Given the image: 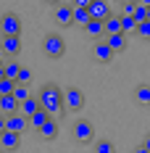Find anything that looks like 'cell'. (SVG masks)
<instances>
[{
  "label": "cell",
  "mask_w": 150,
  "mask_h": 153,
  "mask_svg": "<svg viewBox=\"0 0 150 153\" xmlns=\"http://www.w3.org/2000/svg\"><path fill=\"white\" fill-rule=\"evenodd\" d=\"M40 106L45 108L53 119H55L58 114L63 116L66 100H63V92H61V87L55 85V82H47V85H42V87H40Z\"/></svg>",
  "instance_id": "6da1fadb"
},
{
  "label": "cell",
  "mask_w": 150,
  "mask_h": 153,
  "mask_svg": "<svg viewBox=\"0 0 150 153\" xmlns=\"http://www.w3.org/2000/svg\"><path fill=\"white\" fill-rule=\"evenodd\" d=\"M42 53H45L47 58H63V53H66V42H63V37H61L58 32L45 34V40H42Z\"/></svg>",
  "instance_id": "7a4b0ae2"
},
{
  "label": "cell",
  "mask_w": 150,
  "mask_h": 153,
  "mask_svg": "<svg viewBox=\"0 0 150 153\" xmlns=\"http://www.w3.org/2000/svg\"><path fill=\"white\" fill-rule=\"evenodd\" d=\"M0 34L3 37H21V19H18V13L8 11V13L0 16Z\"/></svg>",
  "instance_id": "3957f363"
},
{
  "label": "cell",
  "mask_w": 150,
  "mask_h": 153,
  "mask_svg": "<svg viewBox=\"0 0 150 153\" xmlns=\"http://www.w3.org/2000/svg\"><path fill=\"white\" fill-rule=\"evenodd\" d=\"M71 135H74L76 143H92L95 140V127L87 119H76L74 127H71Z\"/></svg>",
  "instance_id": "277c9868"
},
{
  "label": "cell",
  "mask_w": 150,
  "mask_h": 153,
  "mask_svg": "<svg viewBox=\"0 0 150 153\" xmlns=\"http://www.w3.org/2000/svg\"><path fill=\"white\" fill-rule=\"evenodd\" d=\"M63 100H66L69 111H82L84 108V92L79 87H69V90H63Z\"/></svg>",
  "instance_id": "5b68a950"
},
{
  "label": "cell",
  "mask_w": 150,
  "mask_h": 153,
  "mask_svg": "<svg viewBox=\"0 0 150 153\" xmlns=\"http://www.w3.org/2000/svg\"><path fill=\"white\" fill-rule=\"evenodd\" d=\"M90 19L92 21H108L111 19V5L105 3V0H92L90 3Z\"/></svg>",
  "instance_id": "8992f818"
},
{
  "label": "cell",
  "mask_w": 150,
  "mask_h": 153,
  "mask_svg": "<svg viewBox=\"0 0 150 153\" xmlns=\"http://www.w3.org/2000/svg\"><path fill=\"white\" fill-rule=\"evenodd\" d=\"M29 127V119L18 111V114H11V116H5V129L8 132H16V135H21L24 129Z\"/></svg>",
  "instance_id": "52a82bcc"
},
{
  "label": "cell",
  "mask_w": 150,
  "mask_h": 153,
  "mask_svg": "<svg viewBox=\"0 0 150 153\" xmlns=\"http://www.w3.org/2000/svg\"><path fill=\"white\" fill-rule=\"evenodd\" d=\"M92 56H95V58H98L100 63H111L116 53L111 50V45H108L105 40H100V42H95V48H92Z\"/></svg>",
  "instance_id": "ba28073f"
},
{
  "label": "cell",
  "mask_w": 150,
  "mask_h": 153,
  "mask_svg": "<svg viewBox=\"0 0 150 153\" xmlns=\"http://www.w3.org/2000/svg\"><path fill=\"white\" fill-rule=\"evenodd\" d=\"M3 53L8 56V58H18V53H21V37H3Z\"/></svg>",
  "instance_id": "9c48e42d"
},
{
  "label": "cell",
  "mask_w": 150,
  "mask_h": 153,
  "mask_svg": "<svg viewBox=\"0 0 150 153\" xmlns=\"http://www.w3.org/2000/svg\"><path fill=\"white\" fill-rule=\"evenodd\" d=\"M55 21L61 27H71L74 24V5H55Z\"/></svg>",
  "instance_id": "30bf717a"
},
{
  "label": "cell",
  "mask_w": 150,
  "mask_h": 153,
  "mask_svg": "<svg viewBox=\"0 0 150 153\" xmlns=\"http://www.w3.org/2000/svg\"><path fill=\"white\" fill-rule=\"evenodd\" d=\"M18 145H21V135H16V132H8V129L0 135V151L8 153V151H16Z\"/></svg>",
  "instance_id": "8fae6325"
},
{
  "label": "cell",
  "mask_w": 150,
  "mask_h": 153,
  "mask_svg": "<svg viewBox=\"0 0 150 153\" xmlns=\"http://www.w3.org/2000/svg\"><path fill=\"white\" fill-rule=\"evenodd\" d=\"M50 119H53V116L47 114L45 108H40V111H37V114H34V116L29 119V127H32V129H37V132H40V129H42V127H45V124L50 122Z\"/></svg>",
  "instance_id": "7c38bea8"
},
{
  "label": "cell",
  "mask_w": 150,
  "mask_h": 153,
  "mask_svg": "<svg viewBox=\"0 0 150 153\" xmlns=\"http://www.w3.org/2000/svg\"><path fill=\"white\" fill-rule=\"evenodd\" d=\"M105 42L111 45L113 53H124L126 50V34H111V37H105Z\"/></svg>",
  "instance_id": "4fadbf2b"
},
{
  "label": "cell",
  "mask_w": 150,
  "mask_h": 153,
  "mask_svg": "<svg viewBox=\"0 0 150 153\" xmlns=\"http://www.w3.org/2000/svg\"><path fill=\"white\" fill-rule=\"evenodd\" d=\"M40 108H42V106H40V98H34V95H32L27 103H21V108H18V111H21V114H24L27 119H32V116H34V114H37Z\"/></svg>",
  "instance_id": "5bb4252c"
},
{
  "label": "cell",
  "mask_w": 150,
  "mask_h": 153,
  "mask_svg": "<svg viewBox=\"0 0 150 153\" xmlns=\"http://www.w3.org/2000/svg\"><path fill=\"white\" fill-rule=\"evenodd\" d=\"M37 135H40L42 140H55V137H58V122H55V119H50V122H47Z\"/></svg>",
  "instance_id": "9a60e30c"
},
{
  "label": "cell",
  "mask_w": 150,
  "mask_h": 153,
  "mask_svg": "<svg viewBox=\"0 0 150 153\" xmlns=\"http://www.w3.org/2000/svg\"><path fill=\"white\" fill-rule=\"evenodd\" d=\"M84 34H87V37H95V40H103V34H105L103 21H90V24L84 27Z\"/></svg>",
  "instance_id": "2e32d148"
},
{
  "label": "cell",
  "mask_w": 150,
  "mask_h": 153,
  "mask_svg": "<svg viewBox=\"0 0 150 153\" xmlns=\"http://www.w3.org/2000/svg\"><path fill=\"white\" fill-rule=\"evenodd\" d=\"M134 100L140 106H150V85H137L134 87Z\"/></svg>",
  "instance_id": "e0dca14e"
},
{
  "label": "cell",
  "mask_w": 150,
  "mask_h": 153,
  "mask_svg": "<svg viewBox=\"0 0 150 153\" xmlns=\"http://www.w3.org/2000/svg\"><path fill=\"white\" fill-rule=\"evenodd\" d=\"M103 27H105V37H111V34H124V32H121V16H111Z\"/></svg>",
  "instance_id": "ac0fdd59"
},
{
  "label": "cell",
  "mask_w": 150,
  "mask_h": 153,
  "mask_svg": "<svg viewBox=\"0 0 150 153\" xmlns=\"http://www.w3.org/2000/svg\"><path fill=\"white\" fill-rule=\"evenodd\" d=\"M18 71H21V63L5 61V79H13V82H18Z\"/></svg>",
  "instance_id": "d6986e66"
},
{
  "label": "cell",
  "mask_w": 150,
  "mask_h": 153,
  "mask_svg": "<svg viewBox=\"0 0 150 153\" xmlns=\"http://www.w3.org/2000/svg\"><path fill=\"white\" fill-rule=\"evenodd\" d=\"M13 98L18 100V103H27V100L32 98V92H29V85H18V87H16V92H13Z\"/></svg>",
  "instance_id": "ffe728a7"
},
{
  "label": "cell",
  "mask_w": 150,
  "mask_h": 153,
  "mask_svg": "<svg viewBox=\"0 0 150 153\" xmlns=\"http://www.w3.org/2000/svg\"><path fill=\"white\" fill-rule=\"evenodd\" d=\"M137 27H140V24H137L132 16H121V32H124V34H129V32H137Z\"/></svg>",
  "instance_id": "44dd1931"
},
{
  "label": "cell",
  "mask_w": 150,
  "mask_h": 153,
  "mask_svg": "<svg viewBox=\"0 0 150 153\" xmlns=\"http://www.w3.org/2000/svg\"><path fill=\"white\" fill-rule=\"evenodd\" d=\"M16 87H18V82H13V79H3V82H0V98H3V95H13Z\"/></svg>",
  "instance_id": "7402d4cb"
},
{
  "label": "cell",
  "mask_w": 150,
  "mask_h": 153,
  "mask_svg": "<svg viewBox=\"0 0 150 153\" xmlns=\"http://www.w3.org/2000/svg\"><path fill=\"white\" fill-rule=\"evenodd\" d=\"M95 153H116V148H113L111 140H98L95 143Z\"/></svg>",
  "instance_id": "603a6c76"
},
{
  "label": "cell",
  "mask_w": 150,
  "mask_h": 153,
  "mask_svg": "<svg viewBox=\"0 0 150 153\" xmlns=\"http://www.w3.org/2000/svg\"><path fill=\"white\" fill-rule=\"evenodd\" d=\"M29 82H32V69L21 66V71H18V85H29Z\"/></svg>",
  "instance_id": "cb8c5ba5"
},
{
  "label": "cell",
  "mask_w": 150,
  "mask_h": 153,
  "mask_svg": "<svg viewBox=\"0 0 150 153\" xmlns=\"http://www.w3.org/2000/svg\"><path fill=\"white\" fill-rule=\"evenodd\" d=\"M137 34H140L142 40H150V21H145V24H140V27H137Z\"/></svg>",
  "instance_id": "d4e9b609"
},
{
  "label": "cell",
  "mask_w": 150,
  "mask_h": 153,
  "mask_svg": "<svg viewBox=\"0 0 150 153\" xmlns=\"http://www.w3.org/2000/svg\"><path fill=\"white\" fill-rule=\"evenodd\" d=\"M134 11H137V3L129 0V3H124V13L121 16H132V19H134Z\"/></svg>",
  "instance_id": "484cf974"
},
{
  "label": "cell",
  "mask_w": 150,
  "mask_h": 153,
  "mask_svg": "<svg viewBox=\"0 0 150 153\" xmlns=\"http://www.w3.org/2000/svg\"><path fill=\"white\" fill-rule=\"evenodd\" d=\"M3 132H5V116L0 114V135H3Z\"/></svg>",
  "instance_id": "4316f807"
},
{
  "label": "cell",
  "mask_w": 150,
  "mask_h": 153,
  "mask_svg": "<svg viewBox=\"0 0 150 153\" xmlns=\"http://www.w3.org/2000/svg\"><path fill=\"white\" fill-rule=\"evenodd\" d=\"M132 153H150V151H148V148H145V145H140V148H134V151H132Z\"/></svg>",
  "instance_id": "83f0119b"
},
{
  "label": "cell",
  "mask_w": 150,
  "mask_h": 153,
  "mask_svg": "<svg viewBox=\"0 0 150 153\" xmlns=\"http://www.w3.org/2000/svg\"><path fill=\"white\" fill-rule=\"evenodd\" d=\"M142 145H145V148L150 151V135H145V140H142Z\"/></svg>",
  "instance_id": "f1b7e54d"
},
{
  "label": "cell",
  "mask_w": 150,
  "mask_h": 153,
  "mask_svg": "<svg viewBox=\"0 0 150 153\" xmlns=\"http://www.w3.org/2000/svg\"><path fill=\"white\" fill-rule=\"evenodd\" d=\"M3 79H5V63L0 66V82H3Z\"/></svg>",
  "instance_id": "f546056e"
},
{
  "label": "cell",
  "mask_w": 150,
  "mask_h": 153,
  "mask_svg": "<svg viewBox=\"0 0 150 153\" xmlns=\"http://www.w3.org/2000/svg\"><path fill=\"white\" fill-rule=\"evenodd\" d=\"M5 63V53H3V48H0V66Z\"/></svg>",
  "instance_id": "4dcf8cb0"
},
{
  "label": "cell",
  "mask_w": 150,
  "mask_h": 153,
  "mask_svg": "<svg viewBox=\"0 0 150 153\" xmlns=\"http://www.w3.org/2000/svg\"><path fill=\"white\" fill-rule=\"evenodd\" d=\"M148 21H150V5H148Z\"/></svg>",
  "instance_id": "1f68e13d"
},
{
  "label": "cell",
  "mask_w": 150,
  "mask_h": 153,
  "mask_svg": "<svg viewBox=\"0 0 150 153\" xmlns=\"http://www.w3.org/2000/svg\"><path fill=\"white\" fill-rule=\"evenodd\" d=\"M0 153H5V151H0Z\"/></svg>",
  "instance_id": "d6a6232c"
}]
</instances>
